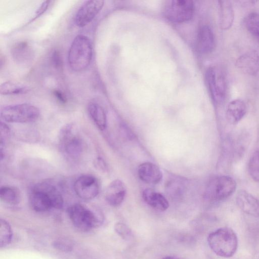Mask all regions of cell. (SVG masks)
I'll return each mask as SVG.
<instances>
[{
  "label": "cell",
  "mask_w": 259,
  "mask_h": 259,
  "mask_svg": "<svg viewBox=\"0 0 259 259\" xmlns=\"http://www.w3.org/2000/svg\"><path fill=\"white\" fill-rule=\"evenodd\" d=\"M39 115L36 106L28 103L11 105L3 108L1 117L8 123H28L35 121Z\"/></svg>",
  "instance_id": "obj_6"
},
{
  "label": "cell",
  "mask_w": 259,
  "mask_h": 259,
  "mask_svg": "<svg viewBox=\"0 0 259 259\" xmlns=\"http://www.w3.org/2000/svg\"><path fill=\"white\" fill-rule=\"evenodd\" d=\"M28 91L29 89L26 86L12 81L5 82L0 87V93L4 95L23 94Z\"/></svg>",
  "instance_id": "obj_24"
},
{
  "label": "cell",
  "mask_w": 259,
  "mask_h": 259,
  "mask_svg": "<svg viewBox=\"0 0 259 259\" xmlns=\"http://www.w3.org/2000/svg\"><path fill=\"white\" fill-rule=\"evenodd\" d=\"M13 233L9 223L4 219L0 221V246L5 247L9 245L12 239Z\"/></svg>",
  "instance_id": "obj_25"
},
{
  "label": "cell",
  "mask_w": 259,
  "mask_h": 259,
  "mask_svg": "<svg viewBox=\"0 0 259 259\" xmlns=\"http://www.w3.org/2000/svg\"><path fill=\"white\" fill-rule=\"evenodd\" d=\"M52 245L56 249L62 252L71 251L74 247L73 243L69 240L59 238L53 242Z\"/></svg>",
  "instance_id": "obj_27"
},
{
  "label": "cell",
  "mask_w": 259,
  "mask_h": 259,
  "mask_svg": "<svg viewBox=\"0 0 259 259\" xmlns=\"http://www.w3.org/2000/svg\"><path fill=\"white\" fill-rule=\"evenodd\" d=\"M207 242L212 251L222 257L232 256L238 248L237 236L229 227L221 228L210 233Z\"/></svg>",
  "instance_id": "obj_3"
},
{
  "label": "cell",
  "mask_w": 259,
  "mask_h": 259,
  "mask_svg": "<svg viewBox=\"0 0 259 259\" xmlns=\"http://www.w3.org/2000/svg\"><path fill=\"white\" fill-rule=\"evenodd\" d=\"M114 229L116 232L124 239H127L131 236V230L123 223H118L116 224Z\"/></svg>",
  "instance_id": "obj_28"
},
{
  "label": "cell",
  "mask_w": 259,
  "mask_h": 259,
  "mask_svg": "<svg viewBox=\"0 0 259 259\" xmlns=\"http://www.w3.org/2000/svg\"><path fill=\"white\" fill-rule=\"evenodd\" d=\"M235 65L244 73L255 75L259 71L258 53L251 50L244 53L237 58Z\"/></svg>",
  "instance_id": "obj_12"
},
{
  "label": "cell",
  "mask_w": 259,
  "mask_h": 259,
  "mask_svg": "<svg viewBox=\"0 0 259 259\" xmlns=\"http://www.w3.org/2000/svg\"><path fill=\"white\" fill-rule=\"evenodd\" d=\"M55 96L62 103H65L66 101L65 96L60 91L55 90L54 91Z\"/></svg>",
  "instance_id": "obj_32"
},
{
  "label": "cell",
  "mask_w": 259,
  "mask_h": 259,
  "mask_svg": "<svg viewBox=\"0 0 259 259\" xmlns=\"http://www.w3.org/2000/svg\"><path fill=\"white\" fill-rule=\"evenodd\" d=\"M29 202L34 211L45 212L52 208H61L63 205V198L54 186L42 183L32 189L29 195Z\"/></svg>",
  "instance_id": "obj_1"
},
{
  "label": "cell",
  "mask_w": 259,
  "mask_h": 259,
  "mask_svg": "<svg viewBox=\"0 0 259 259\" xmlns=\"http://www.w3.org/2000/svg\"><path fill=\"white\" fill-rule=\"evenodd\" d=\"M194 11L193 2L189 0H172L165 2L163 14L169 20L182 23L189 20Z\"/></svg>",
  "instance_id": "obj_8"
},
{
  "label": "cell",
  "mask_w": 259,
  "mask_h": 259,
  "mask_svg": "<svg viewBox=\"0 0 259 259\" xmlns=\"http://www.w3.org/2000/svg\"><path fill=\"white\" fill-rule=\"evenodd\" d=\"M244 24L248 31L259 42V13H250L244 19Z\"/></svg>",
  "instance_id": "obj_23"
},
{
  "label": "cell",
  "mask_w": 259,
  "mask_h": 259,
  "mask_svg": "<svg viewBox=\"0 0 259 259\" xmlns=\"http://www.w3.org/2000/svg\"><path fill=\"white\" fill-rule=\"evenodd\" d=\"M126 194V187L120 180L111 182L106 189L105 198L111 206L116 207L123 202Z\"/></svg>",
  "instance_id": "obj_14"
},
{
  "label": "cell",
  "mask_w": 259,
  "mask_h": 259,
  "mask_svg": "<svg viewBox=\"0 0 259 259\" xmlns=\"http://www.w3.org/2000/svg\"><path fill=\"white\" fill-rule=\"evenodd\" d=\"M74 126L72 124L64 125L60 130L59 140L60 148L68 157L76 159L84 150V143L76 134Z\"/></svg>",
  "instance_id": "obj_7"
},
{
  "label": "cell",
  "mask_w": 259,
  "mask_h": 259,
  "mask_svg": "<svg viewBox=\"0 0 259 259\" xmlns=\"http://www.w3.org/2000/svg\"><path fill=\"white\" fill-rule=\"evenodd\" d=\"M95 166L100 170H104L106 165L104 161L100 157H98L94 162Z\"/></svg>",
  "instance_id": "obj_31"
},
{
  "label": "cell",
  "mask_w": 259,
  "mask_h": 259,
  "mask_svg": "<svg viewBox=\"0 0 259 259\" xmlns=\"http://www.w3.org/2000/svg\"><path fill=\"white\" fill-rule=\"evenodd\" d=\"M52 60L54 66L57 68H61L62 66V60L60 53L55 51L52 55Z\"/></svg>",
  "instance_id": "obj_29"
},
{
  "label": "cell",
  "mask_w": 259,
  "mask_h": 259,
  "mask_svg": "<svg viewBox=\"0 0 259 259\" xmlns=\"http://www.w3.org/2000/svg\"><path fill=\"white\" fill-rule=\"evenodd\" d=\"M67 213L73 225L78 230L85 232L99 226L103 220L101 214L95 213L78 203L70 206L67 209Z\"/></svg>",
  "instance_id": "obj_4"
},
{
  "label": "cell",
  "mask_w": 259,
  "mask_h": 259,
  "mask_svg": "<svg viewBox=\"0 0 259 259\" xmlns=\"http://www.w3.org/2000/svg\"><path fill=\"white\" fill-rule=\"evenodd\" d=\"M104 1L91 0L85 1L78 10L75 17V23L79 27H83L91 22L102 9Z\"/></svg>",
  "instance_id": "obj_11"
},
{
  "label": "cell",
  "mask_w": 259,
  "mask_h": 259,
  "mask_svg": "<svg viewBox=\"0 0 259 259\" xmlns=\"http://www.w3.org/2000/svg\"><path fill=\"white\" fill-rule=\"evenodd\" d=\"M236 183L228 176H220L211 178L208 182L205 192V198L210 202L224 200L235 192Z\"/></svg>",
  "instance_id": "obj_5"
},
{
  "label": "cell",
  "mask_w": 259,
  "mask_h": 259,
  "mask_svg": "<svg viewBox=\"0 0 259 259\" xmlns=\"http://www.w3.org/2000/svg\"><path fill=\"white\" fill-rule=\"evenodd\" d=\"M51 2V1H44L35 12L33 20L42 15L47 10Z\"/></svg>",
  "instance_id": "obj_30"
},
{
  "label": "cell",
  "mask_w": 259,
  "mask_h": 259,
  "mask_svg": "<svg viewBox=\"0 0 259 259\" xmlns=\"http://www.w3.org/2000/svg\"><path fill=\"white\" fill-rule=\"evenodd\" d=\"M1 200L10 205L18 204L21 200L20 191L16 187L4 186L0 189Z\"/></svg>",
  "instance_id": "obj_22"
},
{
  "label": "cell",
  "mask_w": 259,
  "mask_h": 259,
  "mask_svg": "<svg viewBox=\"0 0 259 259\" xmlns=\"http://www.w3.org/2000/svg\"><path fill=\"white\" fill-rule=\"evenodd\" d=\"M142 197L149 205L155 209L165 211L169 206L168 202L166 198L161 193L152 189L147 188L144 190Z\"/></svg>",
  "instance_id": "obj_18"
},
{
  "label": "cell",
  "mask_w": 259,
  "mask_h": 259,
  "mask_svg": "<svg viewBox=\"0 0 259 259\" xmlns=\"http://www.w3.org/2000/svg\"><path fill=\"white\" fill-rule=\"evenodd\" d=\"M215 45L213 33L210 28L204 25L201 26L197 33L196 47L197 51L203 54L211 53Z\"/></svg>",
  "instance_id": "obj_15"
},
{
  "label": "cell",
  "mask_w": 259,
  "mask_h": 259,
  "mask_svg": "<svg viewBox=\"0 0 259 259\" xmlns=\"http://www.w3.org/2000/svg\"><path fill=\"white\" fill-rule=\"evenodd\" d=\"M208 88L213 101L221 104L226 98L227 84L225 74L222 68L210 67L206 72Z\"/></svg>",
  "instance_id": "obj_9"
},
{
  "label": "cell",
  "mask_w": 259,
  "mask_h": 259,
  "mask_svg": "<svg viewBox=\"0 0 259 259\" xmlns=\"http://www.w3.org/2000/svg\"><path fill=\"white\" fill-rule=\"evenodd\" d=\"M139 178L145 183L156 184L162 179V173L158 166L150 162H146L139 166Z\"/></svg>",
  "instance_id": "obj_16"
},
{
  "label": "cell",
  "mask_w": 259,
  "mask_h": 259,
  "mask_svg": "<svg viewBox=\"0 0 259 259\" xmlns=\"http://www.w3.org/2000/svg\"><path fill=\"white\" fill-rule=\"evenodd\" d=\"M238 206L245 213L259 218V200L244 190H239L236 195Z\"/></svg>",
  "instance_id": "obj_13"
},
{
  "label": "cell",
  "mask_w": 259,
  "mask_h": 259,
  "mask_svg": "<svg viewBox=\"0 0 259 259\" xmlns=\"http://www.w3.org/2000/svg\"><path fill=\"white\" fill-rule=\"evenodd\" d=\"M74 190L79 198L84 200H91L95 198L99 192V183L94 176L83 175L75 181Z\"/></svg>",
  "instance_id": "obj_10"
},
{
  "label": "cell",
  "mask_w": 259,
  "mask_h": 259,
  "mask_svg": "<svg viewBox=\"0 0 259 259\" xmlns=\"http://www.w3.org/2000/svg\"><path fill=\"white\" fill-rule=\"evenodd\" d=\"M246 112V106L241 99H234L228 104L226 109V118L231 124L239 122Z\"/></svg>",
  "instance_id": "obj_17"
},
{
  "label": "cell",
  "mask_w": 259,
  "mask_h": 259,
  "mask_svg": "<svg viewBox=\"0 0 259 259\" xmlns=\"http://www.w3.org/2000/svg\"><path fill=\"white\" fill-rule=\"evenodd\" d=\"M93 55L90 39L85 35H77L72 40L68 53L71 69L75 72L85 70L90 65Z\"/></svg>",
  "instance_id": "obj_2"
},
{
  "label": "cell",
  "mask_w": 259,
  "mask_h": 259,
  "mask_svg": "<svg viewBox=\"0 0 259 259\" xmlns=\"http://www.w3.org/2000/svg\"><path fill=\"white\" fill-rule=\"evenodd\" d=\"M89 114L96 125L101 130H104L107 126V118L103 108L98 103L92 102L88 107Z\"/></svg>",
  "instance_id": "obj_20"
},
{
  "label": "cell",
  "mask_w": 259,
  "mask_h": 259,
  "mask_svg": "<svg viewBox=\"0 0 259 259\" xmlns=\"http://www.w3.org/2000/svg\"><path fill=\"white\" fill-rule=\"evenodd\" d=\"M161 259H177V258L173 256H167L163 257L161 258Z\"/></svg>",
  "instance_id": "obj_33"
},
{
  "label": "cell",
  "mask_w": 259,
  "mask_h": 259,
  "mask_svg": "<svg viewBox=\"0 0 259 259\" xmlns=\"http://www.w3.org/2000/svg\"><path fill=\"white\" fill-rule=\"evenodd\" d=\"M11 55L17 62L26 63L32 59L34 53L31 46L27 41L16 43L11 48Z\"/></svg>",
  "instance_id": "obj_19"
},
{
  "label": "cell",
  "mask_w": 259,
  "mask_h": 259,
  "mask_svg": "<svg viewBox=\"0 0 259 259\" xmlns=\"http://www.w3.org/2000/svg\"><path fill=\"white\" fill-rule=\"evenodd\" d=\"M221 25L222 29H230L233 23L234 13L231 3L229 1H219Z\"/></svg>",
  "instance_id": "obj_21"
},
{
  "label": "cell",
  "mask_w": 259,
  "mask_h": 259,
  "mask_svg": "<svg viewBox=\"0 0 259 259\" xmlns=\"http://www.w3.org/2000/svg\"><path fill=\"white\" fill-rule=\"evenodd\" d=\"M248 172L251 178L259 183V150L251 156L248 164Z\"/></svg>",
  "instance_id": "obj_26"
}]
</instances>
